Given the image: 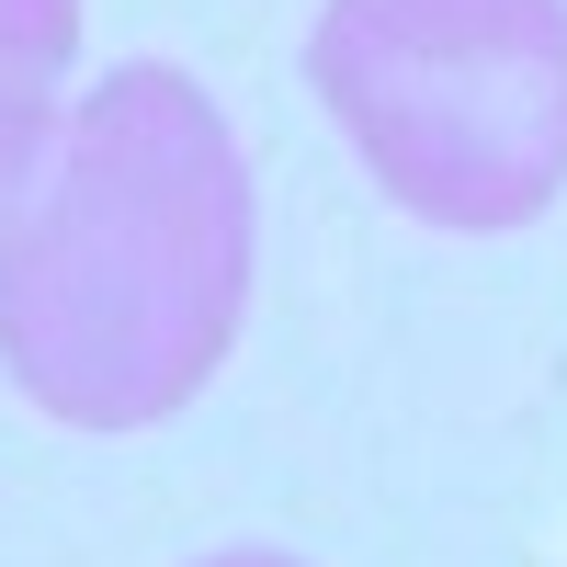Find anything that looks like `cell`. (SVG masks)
Returning a JSON list of instances; mask_svg holds the SVG:
<instances>
[{"label": "cell", "mask_w": 567, "mask_h": 567, "mask_svg": "<svg viewBox=\"0 0 567 567\" xmlns=\"http://www.w3.org/2000/svg\"><path fill=\"white\" fill-rule=\"evenodd\" d=\"M69 58H80V0H0V194L34 171Z\"/></svg>", "instance_id": "3957f363"}, {"label": "cell", "mask_w": 567, "mask_h": 567, "mask_svg": "<svg viewBox=\"0 0 567 567\" xmlns=\"http://www.w3.org/2000/svg\"><path fill=\"white\" fill-rule=\"evenodd\" d=\"M250 171L182 69H114L0 227V363L45 420H171L239 341Z\"/></svg>", "instance_id": "6da1fadb"}, {"label": "cell", "mask_w": 567, "mask_h": 567, "mask_svg": "<svg viewBox=\"0 0 567 567\" xmlns=\"http://www.w3.org/2000/svg\"><path fill=\"white\" fill-rule=\"evenodd\" d=\"M307 80L432 227L488 239L567 194V0H329Z\"/></svg>", "instance_id": "7a4b0ae2"}, {"label": "cell", "mask_w": 567, "mask_h": 567, "mask_svg": "<svg viewBox=\"0 0 567 567\" xmlns=\"http://www.w3.org/2000/svg\"><path fill=\"white\" fill-rule=\"evenodd\" d=\"M205 567H296V556H205Z\"/></svg>", "instance_id": "277c9868"}]
</instances>
